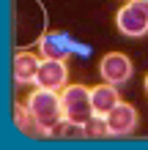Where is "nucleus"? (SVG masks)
Listing matches in <instances>:
<instances>
[{"label": "nucleus", "instance_id": "obj_10", "mask_svg": "<svg viewBox=\"0 0 148 150\" xmlns=\"http://www.w3.org/2000/svg\"><path fill=\"white\" fill-rule=\"evenodd\" d=\"M39 63H41V60L36 55H30V52H19V55L14 57V79L19 85L33 82V79H36V71H39Z\"/></svg>", "mask_w": 148, "mask_h": 150}, {"label": "nucleus", "instance_id": "obj_7", "mask_svg": "<svg viewBox=\"0 0 148 150\" xmlns=\"http://www.w3.org/2000/svg\"><path fill=\"white\" fill-rule=\"evenodd\" d=\"M69 79V68H66V60H49L44 57L39 63V71H36V82L39 87H47V90H58L63 87Z\"/></svg>", "mask_w": 148, "mask_h": 150}, {"label": "nucleus", "instance_id": "obj_3", "mask_svg": "<svg viewBox=\"0 0 148 150\" xmlns=\"http://www.w3.org/2000/svg\"><path fill=\"white\" fill-rule=\"evenodd\" d=\"M60 101H63V115L66 120L74 123H88L93 115V104H91V87L85 85H71L60 93Z\"/></svg>", "mask_w": 148, "mask_h": 150}, {"label": "nucleus", "instance_id": "obj_12", "mask_svg": "<svg viewBox=\"0 0 148 150\" xmlns=\"http://www.w3.org/2000/svg\"><path fill=\"white\" fill-rule=\"evenodd\" d=\"M82 126H85V137H91V139L110 137V126H107V120H104L102 115H93V117L88 123H82Z\"/></svg>", "mask_w": 148, "mask_h": 150}, {"label": "nucleus", "instance_id": "obj_8", "mask_svg": "<svg viewBox=\"0 0 148 150\" xmlns=\"http://www.w3.org/2000/svg\"><path fill=\"white\" fill-rule=\"evenodd\" d=\"M121 98H118V90L115 85H99V87H91V104H93V112L102 115V117H107V112L115 107Z\"/></svg>", "mask_w": 148, "mask_h": 150}, {"label": "nucleus", "instance_id": "obj_13", "mask_svg": "<svg viewBox=\"0 0 148 150\" xmlns=\"http://www.w3.org/2000/svg\"><path fill=\"white\" fill-rule=\"evenodd\" d=\"M145 90H148V76H145Z\"/></svg>", "mask_w": 148, "mask_h": 150}, {"label": "nucleus", "instance_id": "obj_11", "mask_svg": "<svg viewBox=\"0 0 148 150\" xmlns=\"http://www.w3.org/2000/svg\"><path fill=\"white\" fill-rule=\"evenodd\" d=\"M39 47H41V55L49 57V60H66L69 52H71V47L66 44V38L60 36V33H47V36L39 41Z\"/></svg>", "mask_w": 148, "mask_h": 150}, {"label": "nucleus", "instance_id": "obj_5", "mask_svg": "<svg viewBox=\"0 0 148 150\" xmlns=\"http://www.w3.org/2000/svg\"><path fill=\"white\" fill-rule=\"evenodd\" d=\"M99 71L104 76V82H110V85H124L132 79V60H129L126 55H121V52H110V55H104L102 57V66H99Z\"/></svg>", "mask_w": 148, "mask_h": 150}, {"label": "nucleus", "instance_id": "obj_6", "mask_svg": "<svg viewBox=\"0 0 148 150\" xmlns=\"http://www.w3.org/2000/svg\"><path fill=\"white\" fill-rule=\"evenodd\" d=\"M107 126H110V137H129L137 126V109L132 104H124L118 101L115 107L107 112Z\"/></svg>", "mask_w": 148, "mask_h": 150}, {"label": "nucleus", "instance_id": "obj_2", "mask_svg": "<svg viewBox=\"0 0 148 150\" xmlns=\"http://www.w3.org/2000/svg\"><path fill=\"white\" fill-rule=\"evenodd\" d=\"M28 109L33 112V117H36L39 126H44L49 131L58 128V123L66 117L63 115V101H60V96L55 90H47V87H39V90H33L28 96Z\"/></svg>", "mask_w": 148, "mask_h": 150}, {"label": "nucleus", "instance_id": "obj_9", "mask_svg": "<svg viewBox=\"0 0 148 150\" xmlns=\"http://www.w3.org/2000/svg\"><path fill=\"white\" fill-rule=\"evenodd\" d=\"M14 120H16V126H19V131L28 134V137H52V134H55V131L39 126L36 117H33V112L28 109V104H25V107L16 104V107H14Z\"/></svg>", "mask_w": 148, "mask_h": 150}, {"label": "nucleus", "instance_id": "obj_4", "mask_svg": "<svg viewBox=\"0 0 148 150\" xmlns=\"http://www.w3.org/2000/svg\"><path fill=\"white\" fill-rule=\"evenodd\" d=\"M118 30L124 36L140 38L148 33V0H129L115 16Z\"/></svg>", "mask_w": 148, "mask_h": 150}, {"label": "nucleus", "instance_id": "obj_1", "mask_svg": "<svg viewBox=\"0 0 148 150\" xmlns=\"http://www.w3.org/2000/svg\"><path fill=\"white\" fill-rule=\"evenodd\" d=\"M47 14L39 0H14V41L16 47H30L47 36Z\"/></svg>", "mask_w": 148, "mask_h": 150}]
</instances>
